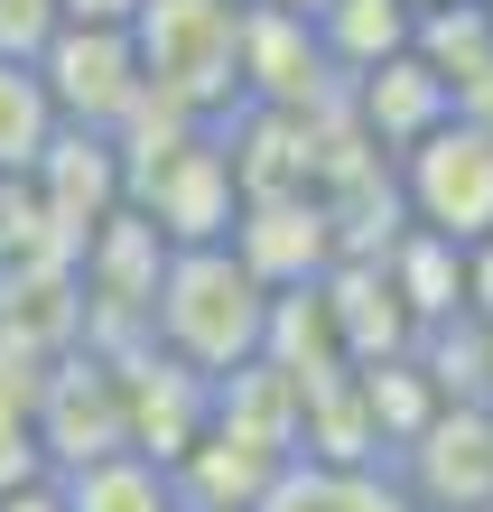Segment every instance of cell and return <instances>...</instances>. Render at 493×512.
I'll list each match as a JSON object with an SVG mask.
<instances>
[{
  "label": "cell",
  "mask_w": 493,
  "mask_h": 512,
  "mask_svg": "<svg viewBox=\"0 0 493 512\" xmlns=\"http://www.w3.org/2000/svg\"><path fill=\"white\" fill-rule=\"evenodd\" d=\"M112 373H121V429H131V447L177 466L205 438V419H214V382L196 364H177V354H159V345L112 354Z\"/></svg>",
  "instance_id": "obj_7"
},
{
  "label": "cell",
  "mask_w": 493,
  "mask_h": 512,
  "mask_svg": "<svg viewBox=\"0 0 493 512\" xmlns=\"http://www.w3.org/2000/svg\"><path fill=\"white\" fill-rule=\"evenodd\" d=\"M261 326H270V289L242 270L233 243H177L159 261V289H149V345L159 354L214 382L261 354Z\"/></svg>",
  "instance_id": "obj_1"
},
{
  "label": "cell",
  "mask_w": 493,
  "mask_h": 512,
  "mask_svg": "<svg viewBox=\"0 0 493 512\" xmlns=\"http://www.w3.org/2000/svg\"><path fill=\"white\" fill-rule=\"evenodd\" d=\"M47 140H56V103L38 56H0V177H28Z\"/></svg>",
  "instance_id": "obj_16"
},
{
  "label": "cell",
  "mask_w": 493,
  "mask_h": 512,
  "mask_svg": "<svg viewBox=\"0 0 493 512\" xmlns=\"http://www.w3.org/2000/svg\"><path fill=\"white\" fill-rule=\"evenodd\" d=\"M307 28H317L335 75H363V66H382V56L410 47V0H317Z\"/></svg>",
  "instance_id": "obj_14"
},
{
  "label": "cell",
  "mask_w": 493,
  "mask_h": 512,
  "mask_svg": "<svg viewBox=\"0 0 493 512\" xmlns=\"http://www.w3.org/2000/svg\"><path fill=\"white\" fill-rule=\"evenodd\" d=\"M475 512H493V503H475Z\"/></svg>",
  "instance_id": "obj_23"
},
{
  "label": "cell",
  "mask_w": 493,
  "mask_h": 512,
  "mask_svg": "<svg viewBox=\"0 0 493 512\" xmlns=\"http://www.w3.org/2000/svg\"><path fill=\"white\" fill-rule=\"evenodd\" d=\"M345 94V75L326 66L317 28L298 10H261L242 0V103H270V112H317Z\"/></svg>",
  "instance_id": "obj_10"
},
{
  "label": "cell",
  "mask_w": 493,
  "mask_h": 512,
  "mask_svg": "<svg viewBox=\"0 0 493 512\" xmlns=\"http://www.w3.org/2000/svg\"><path fill=\"white\" fill-rule=\"evenodd\" d=\"M410 56L456 94V84L493 56V10L484 0H428V10H410Z\"/></svg>",
  "instance_id": "obj_15"
},
{
  "label": "cell",
  "mask_w": 493,
  "mask_h": 512,
  "mask_svg": "<svg viewBox=\"0 0 493 512\" xmlns=\"http://www.w3.org/2000/svg\"><path fill=\"white\" fill-rule=\"evenodd\" d=\"M66 19H131V0H56Z\"/></svg>",
  "instance_id": "obj_20"
},
{
  "label": "cell",
  "mask_w": 493,
  "mask_h": 512,
  "mask_svg": "<svg viewBox=\"0 0 493 512\" xmlns=\"http://www.w3.org/2000/svg\"><path fill=\"white\" fill-rule=\"evenodd\" d=\"M391 457H400L391 485L410 494V512H475V503H493V410L438 401Z\"/></svg>",
  "instance_id": "obj_5"
},
{
  "label": "cell",
  "mask_w": 493,
  "mask_h": 512,
  "mask_svg": "<svg viewBox=\"0 0 493 512\" xmlns=\"http://www.w3.org/2000/svg\"><path fill=\"white\" fill-rule=\"evenodd\" d=\"M391 196H400V224L447 233L456 252L484 243L493 233V131H475V122L447 112L438 131H419L391 159Z\"/></svg>",
  "instance_id": "obj_3"
},
{
  "label": "cell",
  "mask_w": 493,
  "mask_h": 512,
  "mask_svg": "<svg viewBox=\"0 0 493 512\" xmlns=\"http://www.w3.org/2000/svg\"><path fill=\"white\" fill-rule=\"evenodd\" d=\"M140 84L196 122H224L242 103V0H131Z\"/></svg>",
  "instance_id": "obj_2"
},
{
  "label": "cell",
  "mask_w": 493,
  "mask_h": 512,
  "mask_svg": "<svg viewBox=\"0 0 493 512\" xmlns=\"http://www.w3.org/2000/svg\"><path fill=\"white\" fill-rule=\"evenodd\" d=\"M484 10H493V0H484Z\"/></svg>",
  "instance_id": "obj_24"
},
{
  "label": "cell",
  "mask_w": 493,
  "mask_h": 512,
  "mask_svg": "<svg viewBox=\"0 0 493 512\" xmlns=\"http://www.w3.org/2000/svg\"><path fill=\"white\" fill-rule=\"evenodd\" d=\"M373 261H382L391 298L410 308V326H428V317H456V298H466V252H456L447 233H428V224H400V233H391V243H382Z\"/></svg>",
  "instance_id": "obj_12"
},
{
  "label": "cell",
  "mask_w": 493,
  "mask_h": 512,
  "mask_svg": "<svg viewBox=\"0 0 493 512\" xmlns=\"http://www.w3.org/2000/svg\"><path fill=\"white\" fill-rule=\"evenodd\" d=\"M335 103H345L354 140L373 149V159H400V149H410L419 131H438L447 112H456V103H447V84L428 75L410 47H400V56H382V66H363V75H345V94H335Z\"/></svg>",
  "instance_id": "obj_11"
},
{
  "label": "cell",
  "mask_w": 493,
  "mask_h": 512,
  "mask_svg": "<svg viewBox=\"0 0 493 512\" xmlns=\"http://www.w3.org/2000/svg\"><path fill=\"white\" fill-rule=\"evenodd\" d=\"M456 308H466L475 326H493V233L466 243V298H456Z\"/></svg>",
  "instance_id": "obj_17"
},
{
  "label": "cell",
  "mask_w": 493,
  "mask_h": 512,
  "mask_svg": "<svg viewBox=\"0 0 493 512\" xmlns=\"http://www.w3.org/2000/svg\"><path fill=\"white\" fill-rule=\"evenodd\" d=\"M0 512H66V503H56V485L38 475V485H10V494H0Z\"/></svg>",
  "instance_id": "obj_19"
},
{
  "label": "cell",
  "mask_w": 493,
  "mask_h": 512,
  "mask_svg": "<svg viewBox=\"0 0 493 512\" xmlns=\"http://www.w3.org/2000/svg\"><path fill=\"white\" fill-rule=\"evenodd\" d=\"M28 196H38V215H47V233H56V252L75 261V243L121 205V149H112V131H75V122H56V140L38 149V168H28Z\"/></svg>",
  "instance_id": "obj_8"
},
{
  "label": "cell",
  "mask_w": 493,
  "mask_h": 512,
  "mask_svg": "<svg viewBox=\"0 0 493 512\" xmlns=\"http://www.w3.org/2000/svg\"><path fill=\"white\" fill-rule=\"evenodd\" d=\"M261 10H298V19H317V0H261Z\"/></svg>",
  "instance_id": "obj_21"
},
{
  "label": "cell",
  "mask_w": 493,
  "mask_h": 512,
  "mask_svg": "<svg viewBox=\"0 0 493 512\" xmlns=\"http://www.w3.org/2000/svg\"><path fill=\"white\" fill-rule=\"evenodd\" d=\"M224 243L242 252V270H252L261 289H298V280H317V270L345 252L317 187H298V196H242Z\"/></svg>",
  "instance_id": "obj_9"
},
{
  "label": "cell",
  "mask_w": 493,
  "mask_h": 512,
  "mask_svg": "<svg viewBox=\"0 0 493 512\" xmlns=\"http://www.w3.org/2000/svg\"><path fill=\"white\" fill-rule=\"evenodd\" d=\"M38 75H47L56 122H75V131H121V112L149 94L121 19H56L38 47Z\"/></svg>",
  "instance_id": "obj_4"
},
{
  "label": "cell",
  "mask_w": 493,
  "mask_h": 512,
  "mask_svg": "<svg viewBox=\"0 0 493 512\" xmlns=\"http://www.w3.org/2000/svg\"><path fill=\"white\" fill-rule=\"evenodd\" d=\"M410 10H428V0H410Z\"/></svg>",
  "instance_id": "obj_22"
},
{
  "label": "cell",
  "mask_w": 493,
  "mask_h": 512,
  "mask_svg": "<svg viewBox=\"0 0 493 512\" xmlns=\"http://www.w3.org/2000/svg\"><path fill=\"white\" fill-rule=\"evenodd\" d=\"M28 429H38L47 475H56V466H84V457H112V447H131V429H121V373H112V354L66 345V354L38 373Z\"/></svg>",
  "instance_id": "obj_6"
},
{
  "label": "cell",
  "mask_w": 493,
  "mask_h": 512,
  "mask_svg": "<svg viewBox=\"0 0 493 512\" xmlns=\"http://www.w3.org/2000/svg\"><path fill=\"white\" fill-rule=\"evenodd\" d=\"M66 512H177V485L159 457L140 447H112V457H84V466H56L47 475Z\"/></svg>",
  "instance_id": "obj_13"
},
{
  "label": "cell",
  "mask_w": 493,
  "mask_h": 512,
  "mask_svg": "<svg viewBox=\"0 0 493 512\" xmlns=\"http://www.w3.org/2000/svg\"><path fill=\"white\" fill-rule=\"evenodd\" d=\"M447 103H456V122H475V131H493V56H484V66H475L466 84H456Z\"/></svg>",
  "instance_id": "obj_18"
}]
</instances>
